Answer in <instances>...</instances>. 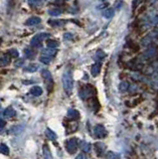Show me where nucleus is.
Returning <instances> with one entry per match:
<instances>
[{"mask_svg": "<svg viewBox=\"0 0 158 159\" xmlns=\"http://www.w3.org/2000/svg\"><path fill=\"white\" fill-rule=\"evenodd\" d=\"M62 83H63V88L64 91L66 92L68 96H70L73 91V86H74V80H73V75L70 70L64 72L63 77H62Z\"/></svg>", "mask_w": 158, "mask_h": 159, "instance_id": "nucleus-1", "label": "nucleus"}, {"mask_svg": "<svg viewBox=\"0 0 158 159\" xmlns=\"http://www.w3.org/2000/svg\"><path fill=\"white\" fill-rule=\"evenodd\" d=\"M50 35L47 34V33H40V34H37L35 35L32 39H31V41H30V44H31V46L32 47H35V48H40L42 46V42H43V40L49 37Z\"/></svg>", "mask_w": 158, "mask_h": 159, "instance_id": "nucleus-2", "label": "nucleus"}, {"mask_svg": "<svg viewBox=\"0 0 158 159\" xmlns=\"http://www.w3.org/2000/svg\"><path fill=\"white\" fill-rule=\"evenodd\" d=\"M41 75H42V78L44 79V81H45V84H46V86H47L48 91L49 92L52 91L54 82H53V78H52L51 73L49 72L48 70H42Z\"/></svg>", "mask_w": 158, "mask_h": 159, "instance_id": "nucleus-3", "label": "nucleus"}, {"mask_svg": "<svg viewBox=\"0 0 158 159\" xmlns=\"http://www.w3.org/2000/svg\"><path fill=\"white\" fill-rule=\"evenodd\" d=\"M93 93H96L95 88L91 84H87L86 87H84L80 91V97L82 99H87L88 98H92Z\"/></svg>", "mask_w": 158, "mask_h": 159, "instance_id": "nucleus-4", "label": "nucleus"}, {"mask_svg": "<svg viewBox=\"0 0 158 159\" xmlns=\"http://www.w3.org/2000/svg\"><path fill=\"white\" fill-rule=\"evenodd\" d=\"M93 135L97 138H105L107 135V131L103 125L97 124V125L93 127Z\"/></svg>", "mask_w": 158, "mask_h": 159, "instance_id": "nucleus-5", "label": "nucleus"}, {"mask_svg": "<svg viewBox=\"0 0 158 159\" xmlns=\"http://www.w3.org/2000/svg\"><path fill=\"white\" fill-rule=\"evenodd\" d=\"M78 146H79V144H78L77 138H71L66 141V149H67V151L71 154L75 153L77 151Z\"/></svg>", "mask_w": 158, "mask_h": 159, "instance_id": "nucleus-6", "label": "nucleus"}, {"mask_svg": "<svg viewBox=\"0 0 158 159\" xmlns=\"http://www.w3.org/2000/svg\"><path fill=\"white\" fill-rule=\"evenodd\" d=\"M41 23V18L40 17H37V16H33L30 17L26 20L25 25L27 26H35V25H38Z\"/></svg>", "mask_w": 158, "mask_h": 159, "instance_id": "nucleus-7", "label": "nucleus"}, {"mask_svg": "<svg viewBox=\"0 0 158 159\" xmlns=\"http://www.w3.org/2000/svg\"><path fill=\"white\" fill-rule=\"evenodd\" d=\"M95 149H96V152L97 155L102 156L103 152L106 151V145L102 142H97V143H95Z\"/></svg>", "mask_w": 158, "mask_h": 159, "instance_id": "nucleus-8", "label": "nucleus"}, {"mask_svg": "<svg viewBox=\"0 0 158 159\" xmlns=\"http://www.w3.org/2000/svg\"><path fill=\"white\" fill-rule=\"evenodd\" d=\"M10 60H11V57L9 56L8 54H4L2 56H0V66H7V65L10 63Z\"/></svg>", "mask_w": 158, "mask_h": 159, "instance_id": "nucleus-9", "label": "nucleus"}, {"mask_svg": "<svg viewBox=\"0 0 158 159\" xmlns=\"http://www.w3.org/2000/svg\"><path fill=\"white\" fill-rule=\"evenodd\" d=\"M56 49H52V48H47L45 50H43L42 52V55H44V56H47V57H50V58H54L56 56Z\"/></svg>", "mask_w": 158, "mask_h": 159, "instance_id": "nucleus-10", "label": "nucleus"}, {"mask_svg": "<svg viewBox=\"0 0 158 159\" xmlns=\"http://www.w3.org/2000/svg\"><path fill=\"white\" fill-rule=\"evenodd\" d=\"M16 114V111H15V109H14L12 107H8L5 111H4L3 112V116L7 117V118H10V117H13Z\"/></svg>", "mask_w": 158, "mask_h": 159, "instance_id": "nucleus-11", "label": "nucleus"}, {"mask_svg": "<svg viewBox=\"0 0 158 159\" xmlns=\"http://www.w3.org/2000/svg\"><path fill=\"white\" fill-rule=\"evenodd\" d=\"M43 93V89L41 87H39V86H35V87H32L31 89H30V93L32 94V96L34 97H39V96H41Z\"/></svg>", "mask_w": 158, "mask_h": 159, "instance_id": "nucleus-12", "label": "nucleus"}, {"mask_svg": "<svg viewBox=\"0 0 158 159\" xmlns=\"http://www.w3.org/2000/svg\"><path fill=\"white\" fill-rule=\"evenodd\" d=\"M24 129V125H22V124H20V125H15L13 126L11 129H10V132L11 134H13V135H18L19 133H21L23 131Z\"/></svg>", "mask_w": 158, "mask_h": 159, "instance_id": "nucleus-13", "label": "nucleus"}, {"mask_svg": "<svg viewBox=\"0 0 158 159\" xmlns=\"http://www.w3.org/2000/svg\"><path fill=\"white\" fill-rule=\"evenodd\" d=\"M101 63H96V64H93V67H92V70H91V72H92V75L93 77H96L97 76L98 74H100V71H101Z\"/></svg>", "mask_w": 158, "mask_h": 159, "instance_id": "nucleus-14", "label": "nucleus"}, {"mask_svg": "<svg viewBox=\"0 0 158 159\" xmlns=\"http://www.w3.org/2000/svg\"><path fill=\"white\" fill-rule=\"evenodd\" d=\"M79 116H80V113H79V111H76V109L70 108L68 111V117H70L72 119H77L79 118Z\"/></svg>", "mask_w": 158, "mask_h": 159, "instance_id": "nucleus-15", "label": "nucleus"}, {"mask_svg": "<svg viewBox=\"0 0 158 159\" xmlns=\"http://www.w3.org/2000/svg\"><path fill=\"white\" fill-rule=\"evenodd\" d=\"M46 136L50 139V140H52V141H55L56 140V138H57V134L54 132L53 130H51L50 128H47L46 129Z\"/></svg>", "mask_w": 158, "mask_h": 159, "instance_id": "nucleus-16", "label": "nucleus"}, {"mask_svg": "<svg viewBox=\"0 0 158 159\" xmlns=\"http://www.w3.org/2000/svg\"><path fill=\"white\" fill-rule=\"evenodd\" d=\"M43 154H44V159H53L50 149L48 148L47 145H44V148H43Z\"/></svg>", "mask_w": 158, "mask_h": 159, "instance_id": "nucleus-17", "label": "nucleus"}, {"mask_svg": "<svg viewBox=\"0 0 158 159\" xmlns=\"http://www.w3.org/2000/svg\"><path fill=\"white\" fill-rule=\"evenodd\" d=\"M106 159H120V155L113 151H108L106 155Z\"/></svg>", "mask_w": 158, "mask_h": 159, "instance_id": "nucleus-18", "label": "nucleus"}, {"mask_svg": "<svg viewBox=\"0 0 158 159\" xmlns=\"http://www.w3.org/2000/svg\"><path fill=\"white\" fill-rule=\"evenodd\" d=\"M38 69H39V66L37 64H30L29 66L25 68V71L29 73H34V72H36Z\"/></svg>", "mask_w": 158, "mask_h": 159, "instance_id": "nucleus-19", "label": "nucleus"}, {"mask_svg": "<svg viewBox=\"0 0 158 159\" xmlns=\"http://www.w3.org/2000/svg\"><path fill=\"white\" fill-rule=\"evenodd\" d=\"M24 54H25V57L27 59H32L34 56H35V53H34V51L31 48H26L24 50Z\"/></svg>", "mask_w": 158, "mask_h": 159, "instance_id": "nucleus-20", "label": "nucleus"}, {"mask_svg": "<svg viewBox=\"0 0 158 159\" xmlns=\"http://www.w3.org/2000/svg\"><path fill=\"white\" fill-rule=\"evenodd\" d=\"M47 46H48V48L56 49V48L59 46V42L56 41V40H52V39H50V40H48V41H47Z\"/></svg>", "mask_w": 158, "mask_h": 159, "instance_id": "nucleus-21", "label": "nucleus"}, {"mask_svg": "<svg viewBox=\"0 0 158 159\" xmlns=\"http://www.w3.org/2000/svg\"><path fill=\"white\" fill-rule=\"evenodd\" d=\"M48 24L51 25V26H53V27H57V26H62V25L65 24V22L61 21V20L60 21H58V20H49Z\"/></svg>", "mask_w": 158, "mask_h": 159, "instance_id": "nucleus-22", "label": "nucleus"}, {"mask_svg": "<svg viewBox=\"0 0 158 159\" xmlns=\"http://www.w3.org/2000/svg\"><path fill=\"white\" fill-rule=\"evenodd\" d=\"M48 13L50 15H52V16H59V15L62 14V10L59 9V8H53V9L49 10Z\"/></svg>", "mask_w": 158, "mask_h": 159, "instance_id": "nucleus-23", "label": "nucleus"}, {"mask_svg": "<svg viewBox=\"0 0 158 159\" xmlns=\"http://www.w3.org/2000/svg\"><path fill=\"white\" fill-rule=\"evenodd\" d=\"M81 148H82L83 151L88 152V151L91 150V144L86 142V141H82V143H81Z\"/></svg>", "mask_w": 158, "mask_h": 159, "instance_id": "nucleus-24", "label": "nucleus"}, {"mask_svg": "<svg viewBox=\"0 0 158 159\" xmlns=\"http://www.w3.org/2000/svg\"><path fill=\"white\" fill-rule=\"evenodd\" d=\"M0 153L4 154V155H8L9 154V148L6 144H4V143L0 144Z\"/></svg>", "mask_w": 158, "mask_h": 159, "instance_id": "nucleus-25", "label": "nucleus"}, {"mask_svg": "<svg viewBox=\"0 0 158 159\" xmlns=\"http://www.w3.org/2000/svg\"><path fill=\"white\" fill-rule=\"evenodd\" d=\"M42 3V0H28V4L32 7H37Z\"/></svg>", "mask_w": 158, "mask_h": 159, "instance_id": "nucleus-26", "label": "nucleus"}, {"mask_svg": "<svg viewBox=\"0 0 158 159\" xmlns=\"http://www.w3.org/2000/svg\"><path fill=\"white\" fill-rule=\"evenodd\" d=\"M52 61V58L50 57H47V56H44V55H42V56L40 57V62H42L43 64H50Z\"/></svg>", "mask_w": 158, "mask_h": 159, "instance_id": "nucleus-27", "label": "nucleus"}, {"mask_svg": "<svg viewBox=\"0 0 158 159\" xmlns=\"http://www.w3.org/2000/svg\"><path fill=\"white\" fill-rule=\"evenodd\" d=\"M8 55L10 56L11 58H17L19 56V53L16 49H10L8 51Z\"/></svg>", "mask_w": 158, "mask_h": 159, "instance_id": "nucleus-28", "label": "nucleus"}, {"mask_svg": "<svg viewBox=\"0 0 158 159\" xmlns=\"http://www.w3.org/2000/svg\"><path fill=\"white\" fill-rule=\"evenodd\" d=\"M128 46H129V48L132 50L133 52H138V51H139V46H138L137 44H135L134 42H130L129 44H128Z\"/></svg>", "mask_w": 158, "mask_h": 159, "instance_id": "nucleus-29", "label": "nucleus"}, {"mask_svg": "<svg viewBox=\"0 0 158 159\" xmlns=\"http://www.w3.org/2000/svg\"><path fill=\"white\" fill-rule=\"evenodd\" d=\"M5 125H6V121L0 119V130H2V129L5 127Z\"/></svg>", "mask_w": 158, "mask_h": 159, "instance_id": "nucleus-30", "label": "nucleus"}, {"mask_svg": "<svg viewBox=\"0 0 158 159\" xmlns=\"http://www.w3.org/2000/svg\"><path fill=\"white\" fill-rule=\"evenodd\" d=\"M23 64H24L23 60H22V59H20V60H18V61H16V63H15V66H16V67H21Z\"/></svg>", "mask_w": 158, "mask_h": 159, "instance_id": "nucleus-31", "label": "nucleus"}, {"mask_svg": "<svg viewBox=\"0 0 158 159\" xmlns=\"http://www.w3.org/2000/svg\"><path fill=\"white\" fill-rule=\"evenodd\" d=\"M76 159H86V158L84 156V154H79V155L76 157Z\"/></svg>", "mask_w": 158, "mask_h": 159, "instance_id": "nucleus-32", "label": "nucleus"}, {"mask_svg": "<svg viewBox=\"0 0 158 159\" xmlns=\"http://www.w3.org/2000/svg\"><path fill=\"white\" fill-rule=\"evenodd\" d=\"M0 108H1V104H0Z\"/></svg>", "mask_w": 158, "mask_h": 159, "instance_id": "nucleus-33", "label": "nucleus"}]
</instances>
